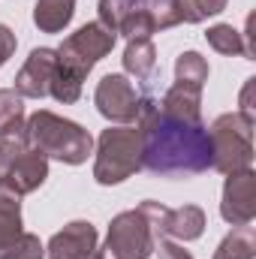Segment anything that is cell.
Returning a JSON list of instances; mask_svg holds the SVG:
<instances>
[{
	"mask_svg": "<svg viewBox=\"0 0 256 259\" xmlns=\"http://www.w3.org/2000/svg\"><path fill=\"white\" fill-rule=\"evenodd\" d=\"M136 130L142 136V169L154 175H199L211 169L208 127L166 115L151 94L139 103Z\"/></svg>",
	"mask_w": 256,
	"mask_h": 259,
	"instance_id": "obj_1",
	"label": "cell"
},
{
	"mask_svg": "<svg viewBox=\"0 0 256 259\" xmlns=\"http://www.w3.org/2000/svg\"><path fill=\"white\" fill-rule=\"evenodd\" d=\"M27 142L33 151H39L46 160H61L66 166H81L94 151V136L81 124L61 118L49 109L33 112L27 121Z\"/></svg>",
	"mask_w": 256,
	"mask_h": 259,
	"instance_id": "obj_2",
	"label": "cell"
},
{
	"mask_svg": "<svg viewBox=\"0 0 256 259\" xmlns=\"http://www.w3.org/2000/svg\"><path fill=\"white\" fill-rule=\"evenodd\" d=\"M253 118L241 115V112H226L220 118H214V124L208 127L211 139V169L232 175V172H244L253 163Z\"/></svg>",
	"mask_w": 256,
	"mask_h": 259,
	"instance_id": "obj_3",
	"label": "cell"
},
{
	"mask_svg": "<svg viewBox=\"0 0 256 259\" xmlns=\"http://www.w3.org/2000/svg\"><path fill=\"white\" fill-rule=\"evenodd\" d=\"M142 169V136L139 130L121 124L109 127L97 139V160H94V178L103 187L121 184Z\"/></svg>",
	"mask_w": 256,
	"mask_h": 259,
	"instance_id": "obj_4",
	"label": "cell"
},
{
	"mask_svg": "<svg viewBox=\"0 0 256 259\" xmlns=\"http://www.w3.org/2000/svg\"><path fill=\"white\" fill-rule=\"evenodd\" d=\"M115 39H118V33H112L100 21H88V24H81L75 33H69L64 42L55 49L58 52V64L64 66L69 75L84 81L88 72L115 49Z\"/></svg>",
	"mask_w": 256,
	"mask_h": 259,
	"instance_id": "obj_5",
	"label": "cell"
},
{
	"mask_svg": "<svg viewBox=\"0 0 256 259\" xmlns=\"http://www.w3.org/2000/svg\"><path fill=\"white\" fill-rule=\"evenodd\" d=\"M154 247L157 241L151 235L145 214L133 208V211H121L118 217H112L106 244L100 250H103V259H148L154 253Z\"/></svg>",
	"mask_w": 256,
	"mask_h": 259,
	"instance_id": "obj_6",
	"label": "cell"
},
{
	"mask_svg": "<svg viewBox=\"0 0 256 259\" xmlns=\"http://www.w3.org/2000/svg\"><path fill=\"white\" fill-rule=\"evenodd\" d=\"M139 103H142V94L136 91V84L130 81L124 72L103 75L100 84H97V94H94L97 112L106 121H112V124H136Z\"/></svg>",
	"mask_w": 256,
	"mask_h": 259,
	"instance_id": "obj_7",
	"label": "cell"
},
{
	"mask_svg": "<svg viewBox=\"0 0 256 259\" xmlns=\"http://www.w3.org/2000/svg\"><path fill=\"white\" fill-rule=\"evenodd\" d=\"M220 217L232 226H247L256 217V175L253 169L226 175L223 199H220Z\"/></svg>",
	"mask_w": 256,
	"mask_h": 259,
	"instance_id": "obj_8",
	"label": "cell"
},
{
	"mask_svg": "<svg viewBox=\"0 0 256 259\" xmlns=\"http://www.w3.org/2000/svg\"><path fill=\"white\" fill-rule=\"evenodd\" d=\"M46 178H49V160L33 148H27L24 154H18L15 160L0 166V187H6L15 196H27L39 190L46 184Z\"/></svg>",
	"mask_w": 256,
	"mask_h": 259,
	"instance_id": "obj_9",
	"label": "cell"
},
{
	"mask_svg": "<svg viewBox=\"0 0 256 259\" xmlns=\"http://www.w3.org/2000/svg\"><path fill=\"white\" fill-rule=\"evenodd\" d=\"M55 72H58V52L55 49H33L15 75V91L24 100H42L52 91Z\"/></svg>",
	"mask_w": 256,
	"mask_h": 259,
	"instance_id": "obj_10",
	"label": "cell"
},
{
	"mask_svg": "<svg viewBox=\"0 0 256 259\" xmlns=\"http://www.w3.org/2000/svg\"><path fill=\"white\" fill-rule=\"evenodd\" d=\"M97 226L91 220H72L46 244L49 259H88L97 250Z\"/></svg>",
	"mask_w": 256,
	"mask_h": 259,
	"instance_id": "obj_11",
	"label": "cell"
},
{
	"mask_svg": "<svg viewBox=\"0 0 256 259\" xmlns=\"http://www.w3.org/2000/svg\"><path fill=\"white\" fill-rule=\"evenodd\" d=\"M160 109L172 118H181V121H202V88L175 81L163 94Z\"/></svg>",
	"mask_w": 256,
	"mask_h": 259,
	"instance_id": "obj_12",
	"label": "cell"
},
{
	"mask_svg": "<svg viewBox=\"0 0 256 259\" xmlns=\"http://www.w3.org/2000/svg\"><path fill=\"white\" fill-rule=\"evenodd\" d=\"M205 232V211L199 205H181V208H169L166 217V238L172 241H196Z\"/></svg>",
	"mask_w": 256,
	"mask_h": 259,
	"instance_id": "obj_13",
	"label": "cell"
},
{
	"mask_svg": "<svg viewBox=\"0 0 256 259\" xmlns=\"http://www.w3.org/2000/svg\"><path fill=\"white\" fill-rule=\"evenodd\" d=\"M75 15V0H36L33 24L42 33H61Z\"/></svg>",
	"mask_w": 256,
	"mask_h": 259,
	"instance_id": "obj_14",
	"label": "cell"
},
{
	"mask_svg": "<svg viewBox=\"0 0 256 259\" xmlns=\"http://www.w3.org/2000/svg\"><path fill=\"white\" fill-rule=\"evenodd\" d=\"M121 61H124V69L133 78L148 81L154 75V69H157V49H154L151 39H130Z\"/></svg>",
	"mask_w": 256,
	"mask_h": 259,
	"instance_id": "obj_15",
	"label": "cell"
},
{
	"mask_svg": "<svg viewBox=\"0 0 256 259\" xmlns=\"http://www.w3.org/2000/svg\"><path fill=\"white\" fill-rule=\"evenodd\" d=\"M256 256V232L253 226H232V232L217 244L211 259H253Z\"/></svg>",
	"mask_w": 256,
	"mask_h": 259,
	"instance_id": "obj_16",
	"label": "cell"
},
{
	"mask_svg": "<svg viewBox=\"0 0 256 259\" xmlns=\"http://www.w3.org/2000/svg\"><path fill=\"white\" fill-rule=\"evenodd\" d=\"M118 33L127 36V42L130 39H151V33H157V24L151 18L148 0H133L130 3V12H127V18H124V24H121Z\"/></svg>",
	"mask_w": 256,
	"mask_h": 259,
	"instance_id": "obj_17",
	"label": "cell"
},
{
	"mask_svg": "<svg viewBox=\"0 0 256 259\" xmlns=\"http://www.w3.org/2000/svg\"><path fill=\"white\" fill-rule=\"evenodd\" d=\"M21 196L9 193L6 187H0V247L9 244L15 235H21Z\"/></svg>",
	"mask_w": 256,
	"mask_h": 259,
	"instance_id": "obj_18",
	"label": "cell"
},
{
	"mask_svg": "<svg viewBox=\"0 0 256 259\" xmlns=\"http://www.w3.org/2000/svg\"><path fill=\"white\" fill-rule=\"evenodd\" d=\"M175 81L202 88V84L208 81V61H205L199 52H181V55L175 58Z\"/></svg>",
	"mask_w": 256,
	"mask_h": 259,
	"instance_id": "obj_19",
	"label": "cell"
},
{
	"mask_svg": "<svg viewBox=\"0 0 256 259\" xmlns=\"http://www.w3.org/2000/svg\"><path fill=\"white\" fill-rule=\"evenodd\" d=\"M205 39H208V46H211L214 52H220V55H241V58H244V36H241V30L232 27V24H214V27H208Z\"/></svg>",
	"mask_w": 256,
	"mask_h": 259,
	"instance_id": "obj_20",
	"label": "cell"
},
{
	"mask_svg": "<svg viewBox=\"0 0 256 259\" xmlns=\"http://www.w3.org/2000/svg\"><path fill=\"white\" fill-rule=\"evenodd\" d=\"M0 259H46V247L33 232H21L0 247Z\"/></svg>",
	"mask_w": 256,
	"mask_h": 259,
	"instance_id": "obj_21",
	"label": "cell"
},
{
	"mask_svg": "<svg viewBox=\"0 0 256 259\" xmlns=\"http://www.w3.org/2000/svg\"><path fill=\"white\" fill-rule=\"evenodd\" d=\"M181 3V21L202 24L211 15H220L226 9V0H178Z\"/></svg>",
	"mask_w": 256,
	"mask_h": 259,
	"instance_id": "obj_22",
	"label": "cell"
},
{
	"mask_svg": "<svg viewBox=\"0 0 256 259\" xmlns=\"http://www.w3.org/2000/svg\"><path fill=\"white\" fill-rule=\"evenodd\" d=\"M49 97H55L58 103H75L78 97H81V78H75V75H69L64 66L58 64V72H55V81H52V91H49Z\"/></svg>",
	"mask_w": 256,
	"mask_h": 259,
	"instance_id": "obj_23",
	"label": "cell"
},
{
	"mask_svg": "<svg viewBox=\"0 0 256 259\" xmlns=\"http://www.w3.org/2000/svg\"><path fill=\"white\" fill-rule=\"evenodd\" d=\"M151 18L157 24V30H169L181 24V3L178 0H148Z\"/></svg>",
	"mask_w": 256,
	"mask_h": 259,
	"instance_id": "obj_24",
	"label": "cell"
},
{
	"mask_svg": "<svg viewBox=\"0 0 256 259\" xmlns=\"http://www.w3.org/2000/svg\"><path fill=\"white\" fill-rule=\"evenodd\" d=\"M130 3L133 0H100L97 3V12H100L97 21L103 27H109L112 33H118L121 24H124V18H127V12H130Z\"/></svg>",
	"mask_w": 256,
	"mask_h": 259,
	"instance_id": "obj_25",
	"label": "cell"
},
{
	"mask_svg": "<svg viewBox=\"0 0 256 259\" xmlns=\"http://www.w3.org/2000/svg\"><path fill=\"white\" fill-rule=\"evenodd\" d=\"M24 118V97L15 88H0V124Z\"/></svg>",
	"mask_w": 256,
	"mask_h": 259,
	"instance_id": "obj_26",
	"label": "cell"
},
{
	"mask_svg": "<svg viewBox=\"0 0 256 259\" xmlns=\"http://www.w3.org/2000/svg\"><path fill=\"white\" fill-rule=\"evenodd\" d=\"M157 256L160 259H193L190 250H184V244L181 241H169V238H163V241H157Z\"/></svg>",
	"mask_w": 256,
	"mask_h": 259,
	"instance_id": "obj_27",
	"label": "cell"
},
{
	"mask_svg": "<svg viewBox=\"0 0 256 259\" xmlns=\"http://www.w3.org/2000/svg\"><path fill=\"white\" fill-rule=\"evenodd\" d=\"M15 46H18V39H15L12 27L0 24V66H3L9 58H12V55H15Z\"/></svg>",
	"mask_w": 256,
	"mask_h": 259,
	"instance_id": "obj_28",
	"label": "cell"
},
{
	"mask_svg": "<svg viewBox=\"0 0 256 259\" xmlns=\"http://www.w3.org/2000/svg\"><path fill=\"white\" fill-rule=\"evenodd\" d=\"M253 88H256V78H247L244 81V91H241V100H238V112L241 115H250L253 118Z\"/></svg>",
	"mask_w": 256,
	"mask_h": 259,
	"instance_id": "obj_29",
	"label": "cell"
}]
</instances>
